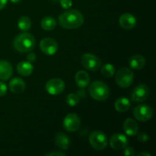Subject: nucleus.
I'll list each match as a JSON object with an SVG mask.
<instances>
[{"instance_id": "obj_1", "label": "nucleus", "mask_w": 156, "mask_h": 156, "mask_svg": "<svg viewBox=\"0 0 156 156\" xmlns=\"http://www.w3.org/2000/svg\"><path fill=\"white\" fill-rule=\"evenodd\" d=\"M59 24L65 29H76L84 23V17L79 11L71 9L64 12L59 16Z\"/></svg>"}, {"instance_id": "obj_2", "label": "nucleus", "mask_w": 156, "mask_h": 156, "mask_svg": "<svg viewBox=\"0 0 156 156\" xmlns=\"http://www.w3.org/2000/svg\"><path fill=\"white\" fill-rule=\"evenodd\" d=\"M13 47L19 53H28L35 47V38L31 34H19L13 41Z\"/></svg>"}, {"instance_id": "obj_3", "label": "nucleus", "mask_w": 156, "mask_h": 156, "mask_svg": "<svg viewBox=\"0 0 156 156\" xmlns=\"http://www.w3.org/2000/svg\"><path fill=\"white\" fill-rule=\"evenodd\" d=\"M90 95L91 98L98 101L107 100L110 95V90L108 85L101 81H94L90 84L88 88Z\"/></svg>"}, {"instance_id": "obj_4", "label": "nucleus", "mask_w": 156, "mask_h": 156, "mask_svg": "<svg viewBox=\"0 0 156 156\" xmlns=\"http://www.w3.org/2000/svg\"><path fill=\"white\" fill-rule=\"evenodd\" d=\"M115 79L117 85L120 88H129L133 82L134 74L130 69L123 67L117 71Z\"/></svg>"}, {"instance_id": "obj_5", "label": "nucleus", "mask_w": 156, "mask_h": 156, "mask_svg": "<svg viewBox=\"0 0 156 156\" xmlns=\"http://www.w3.org/2000/svg\"><path fill=\"white\" fill-rule=\"evenodd\" d=\"M89 143L93 149L98 151H101L108 146V141L106 135L103 132L95 130L90 134Z\"/></svg>"}, {"instance_id": "obj_6", "label": "nucleus", "mask_w": 156, "mask_h": 156, "mask_svg": "<svg viewBox=\"0 0 156 156\" xmlns=\"http://www.w3.org/2000/svg\"><path fill=\"white\" fill-rule=\"evenodd\" d=\"M81 62L84 68L91 72L97 71L101 66V59L92 53H85L82 55Z\"/></svg>"}, {"instance_id": "obj_7", "label": "nucleus", "mask_w": 156, "mask_h": 156, "mask_svg": "<svg viewBox=\"0 0 156 156\" xmlns=\"http://www.w3.org/2000/svg\"><path fill=\"white\" fill-rule=\"evenodd\" d=\"M153 111L152 108L147 105H140L133 109V115L140 122L149 121L152 117Z\"/></svg>"}, {"instance_id": "obj_8", "label": "nucleus", "mask_w": 156, "mask_h": 156, "mask_svg": "<svg viewBox=\"0 0 156 156\" xmlns=\"http://www.w3.org/2000/svg\"><path fill=\"white\" fill-rule=\"evenodd\" d=\"M65 88V82L59 78L51 79L46 83L45 89L48 94L51 95H57L61 94Z\"/></svg>"}, {"instance_id": "obj_9", "label": "nucleus", "mask_w": 156, "mask_h": 156, "mask_svg": "<svg viewBox=\"0 0 156 156\" xmlns=\"http://www.w3.org/2000/svg\"><path fill=\"white\" fill-rule=\"evenodd\" d=\"M149 96V89L148 86L145 84H140L134 88L131 92V100L133 102H141L145 101Z\"/></svg>"}, {"instance_id": "obj_10", "label": "nucleus", "mask_w": 156, "mask_h": 156, "mask_svg": "<svg viewBox=\"0 0 156 156\" xmlns=\"http://www.w3.org/2000/svg\"><path fill=\"white\" fill-rule=\"evenodd\" d=\"M40 49L46 55L53 56L58 51L59 46L54 39L50 37H45L41 40L40 43Z\"/></svg>"}, {"instance_id": "obj_11", "label": "nucleus", "mask_w": 156, "mask_h": 156, "mask_svg": "<svg viewBox=\"0 0 156 156\" xmlns=\"http://www.w3.org/2000/svg\"><path fill=\"white\" fill-rule=\"evenodd\" d=\"M81 126V120L79 116L74 113L69 114L63 120V127L68 132H76Z\"/></svg>"}, {"instance_id": "obj_12", "label": "nucleus", "mask_w": 156, "mask_h": 156, "mask_svg": "<svg viewBox=\"0 0 156 156\" xmlns=\"http://www.w3.org/2000/svg\"><path fill=\"white\" fill-rule=\"evenodd\" d=\"M129 143L128 138L122 133H115L111 136L109 140V144L112 149L115 150H122L126 147Z\"/></svg>"}, {"instance_id": "obj_13", "label": "nucleus", "mask_w": 156, "mask_h": 156, "mask_svg": "<svg viewBox=\"0 0 156 156\" xmlns=\"http://www.w3.org/2000/svg\"><path fill=\"white\" fill-rule=\"evenodd\" d=\"M136 18L129 13H124L119 18V24L125 30H132L136 25Z\"/></svg>"}, {"instance_id": "obj_14", "label": "nucleus", "mask_w": 156, "mask_h": 156, "mask_svg": "<svg viewBox=\"0 0 156 156\" xmlns=\"http://www.w3.org/2000/svg\"><path fill=\"white\" fill-rule=\"evenodd\" d=\"M13 67L6 60H0V80L7 81L12 76Z\"/></svg>"}, {"instance_id": "obj_15", "label": "nucleus", "mask_w": 156, "mask_h": 156, "mask_svg": "<svg viewBox=\"0 0 156 156\" xmlns=\"http://www.w3.org/2000/svg\"><path fill=\"white\" fill-rule=\"evenodd\" d=\"M123 131L126 135L129 136H133L138 133L139 126L136 121L132 118H128L123 122Z\"/></svg>"}, {"instance_id": "obj_16", "label": "nucleus", "mask_w": 156, "mask_h": 156, "mask_svg": "<svg viewBox=\"0 0 156 156\" xmlns=\"http://www.w3.org/2000/svg\"><path fill=\"white\" fill-rule=\"evenodd\" d=\"M75 81L76 83L79 88H85L89 85L90 83V76L89 74L86 71L84 70H79L76 73L75 76Z\"/></svg>"}, {"instance_id": "obj_17", "label": "nucleus", "mask_w": 156, "mask_h": 156, "mask_svg": "<svg viewBox=\"0 0 156 156\" xmlns=\"http://www.w3.org/2000/svg\"><path fill=\"white\" fill-rule=\"evenodd\" d=\"M9 89L14 94H21L25 90L24 81L20 78H13L9 82Z\"/></svg>"}, {"instance_id": "obj_18", "label": "nucleus", "mask_w": 156, "mask_h": 156, "mask_svg": "<svg viewBox=\"0 0 156 156\" xmlns=\"http://www.w3.org/2000/svg\"><path fill=\"white\" fill-rule=\"evenodd\" d=\"M129 65L133 69H142L146 66V59L142 55H134L129 59Z\"/></svg>"}, {"instance_id": "obj_19", "label": "nucleus", "mask_w": 156, "mask_h": 156, "mask_svg": "<svg viewBox=\"0 0 156 156\" xmlns=\"http://www.w3.org/2000/svg\"><path fill=\"white\" fill-rule=\"evenodd\" d=\"M17 71L21 76H28L33 73L34 66L31 62L28 61H22L17 66Z\"/></svg>"}, {"instance_id": "obj_20", "label": "nucleus", "mask_w": 156, "mask_h": 156, "mask_svg": "<svg viewBox=\"0 0 156 156\" xmlns=\"http://www.w3.org/2000/svg\"><path fill=\"white\" fill-rule=\"evenodd\" d=\"M130 101L126 98H120L117 99L114 103V108L117 111L120 113H124L130 108Z\"/></svg>"}, {"instance_id": "obj_21", "label": "nucleus", "mask_w": 156, "mask_h": 156, "mask_svg": "<svg viewBox=\"0 0 156 156\" xmlns=\"http://www.w3.org/2000/svg\"><path fill=\"white\" fill-rule=\"evenodd\" d=\"M55 143L59 149H63V150L68 149L70 146L69 139L65 133H59L56 136Z\"/></svg>"}, {"instance_id": "obj_22", "label": "nucleus", "mask_w": 156, "mask_h": 156, "mask_svg": "<svg viewBox=\"0 0 156 156\" xmlns=\"http://www.w3.org/2000/svg\"><path fill=\"white\" fill-rule=\"evenodd\" d=\"M41 27L45 30H52L56 27V21L50 16H46L41 22Z\"/></svg>"}, {"instance_id": "obj_23", "label": "nucleus", "mask_w": 156, "mask_h": 156, "mask_svg": "<svg viewBox=\"0 0 156 156\" xmlns=\"http://www.w3.org/2000/svg\"><path fill=\"white\" fill-rule=\"evenodd\" d=\"M18 27L22 31H27L31 27V21L27 16H22L18 19Z\"/></svg>"}, {"instance_id": "obj_24", "label": "nucleus", "mask_w": 156, "mask_h": 156, "mask_svg": "<svg viewBox=\"0 0 156 156\" xmlns=\"http://www.w3.org/2000/svg\"><path fill=\"white\" fill-rule=\"evenodd\" d=\"M115 67L111 63H106L102 66L101 73L104 77L111 78L115 74Z\"/></svg>"}, {"instance_id": "obj_25", "label": "nucleus", "mask_w": 156, "mask_h": 156, "mask_svg": "<svg viewBox=\"0 0 156 156\" xmlns=\"http://www.w3.org/2000/svg\"><path fill=\"white\" fill-rule=\"evenodd\" d=\"M66 101L68 104L69 106L74 107L77 105L79 103V97L76 94H68L66 98Z\"/></svg>"}, {"instance_id": "obj_26", "label": "nucleus", "mask_w": 156, "mask_h": 156, "mask_svg": "<svg viewBox=\"0 0 156 156\" xmlns=\"http://www.w3.org/2000/svg\"><path fill=\"white\" fill-rule=\"evenodd\" d=\"M137 140L142 143H146L149 140V136L146 133H137Z\"/></svg>"}, {"instance_id": "obj_27", "label": "nucleus", "mask_w": 156, "mask_h": 156, "mask_svg": "<svg viewBox=\"0 0 156 156\" xmlns=\"http://www.w3.org/2000/svg\"><path fill=\"white\" fill-rule=\"evenodd\" d=\"M60 5L62 9H68L73 5V1L72 0H59Z\"/></svg>"}, {"instance_id": "obj_28", "label": "nucleus", "mask_w": 156, "mask_h": 156, "mask_svg": "<svg viewBox=\"0 0 156 156\" xmlns=\"http://www.w3.org/2000/svg\"><path fill=\"white\" fill-rule=\"evenodd\" d=\"M124 151H123V155L126 156H133L136 155L135 153V150L133 147H125Z\"/></svg>"}, {"instance_id": "obj_29", "label": "nucleus", "mask_w": 156, "mask_h": 156, "mask_svg": "<svg viewBox=\"0 0 156 156\" xmlns=\"http://www.w3.org/2000/svg\"><path fill=\"white\" fill-rule=\"evenodd\" d=\"M7 85L4 82H0V97H2V96L5 95L6 93H7Z\"/></svg>"}, {"instance_id": "obj_30", "label": "nucleus", "mask_w": 156, "mask_h": 156, "mask_svg": "<svg viewBox=\"0 0 156 156\" xmlns=\"http://www.w3.org/2000/svg\"><path fill=\"white\" fill-rule=\"evenodd\" d=\"M36 55L34 54V53H28V54L27 55V59L28 62H34L35 60H36Z\"/></svg>"}, {"instance_id": "obj_31", "label": "nucleus", "mask_w": 156, "mask_h": 156, "mask_svg": "<svg viewBox=\"0 0 156 156\" xmlns=\"http://www.w3.org/2000/svg\"><path fill=\"white\" fill-rule=\"evenodd\" d=\"M46 155L47 156H65L66 154L63 152H49V153L46 154Z\"/></svg>"}, {"instance_id": "obj_32", "label": "nucleus", "mask_w": 156, "mask_h": 156, "mask_svg": "<svg viewBox=\"0 0 156 156\" xmlns=\"http://www.w3.org/2000/svg\"><path fill=\"white\" fill-rule=\"evenodd\" d=\"M8 3V0H0V10L4 9Z\"/></svg>"}, {"instance_id": "obj_33", "label": "nucleus", "mask_w": 156, "mask_h": 156, "mask_svg": "<svg viewBox=\"0 0 156 156\" xmlns=\"http://www.w3.org/2000/svg\"><path fill=\"white\" fill-rule=\"evenodd\" d=\"M139 156H151L150 153H148V152H141V153L138 154Z\"/></svg>"}, {"instance_id": "obj_34", "label": "nucleus", "mask_w": 156, "mask_h": 156, "mask_svg": "<svg viewBox=\"0 0 156 156\" xmlns=\"http://www.w3.org/2000/svg\"><path fill=\"white\" fill-rule=\"evenodd\" d=\"M12 3H18L21 1V0H10Z\"/></svg>"}]
</instances>
